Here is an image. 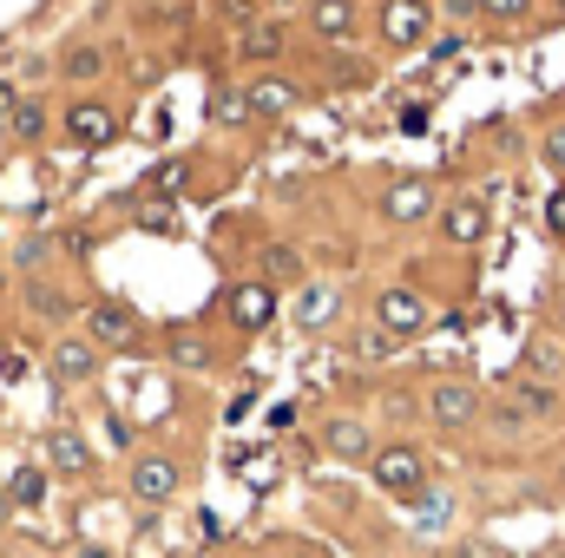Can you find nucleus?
Here are the masks:
<instances>
[{"label":"nucleus","instance_id":"f257e3e1","mask_svg":"<svg viewBox=\"0 0 565 558\" xmlns=\"http://www.w3.org/2000/svg\"><path fill=\"white\" fill-rule=\"evenodd\" d=\"M369 473H375V486H382L388 500H408V506H415V500L427 493V460L408 447V440L375 447V453H369Z\"/></svg>","mask_w":565,"mask_h":558},{"label":"nucleus","instance_id":"f03ea898","mask_svg":"<svg viewBox=\"0 0 565 558\" xmlns=\"http://www.w3.org/2000/svg\"><path fill=\"white\" fill-rule=\"evenodd\" d=\"M427 322H434V309H427L422 289H382V296H375V329H382L388 342H415Z\"/></svg>","mask_w":565,"mask_h":558},{"label":"nucleus","instance_id":"7ed1b4c3","mask_svg":"<svg viewBox=\"0 0 565 558\" xmlns=\"http://www.w3.org/2000/svg\"><path fill=\"white\" fill-rule=\"evenodd\" d=\"M126 486H132V500H139V506H171V500H178V486H184V466H178L171 453H139V460H132V473H126Z\"/></svg>","mask_w":565,"mask_h":558},{"label":"nucleus","instance_id":"20e7f679","mask_svg":"<svg viewBox=\"0 0 565 558\" xmlns=\"http://www.w3.org/2000/svg\"><path fill=\"white\" fill-rule=\"evenodd\" d=\"M434 217H440V237H447L454 250H473V244H487V230H493L487 197H454V204H440Z\"/></svg>","mask_w":565,"mask_h":558},{"label":"nucleus","instance_id":"39448f33","mask_svg":"<svg viewBox=\"0 0 565 558\" xmlns=\"http://www.w3.org/2000/svg\"><path fill=\"white\" fill-rule=\"evenodd\" d=\"M427 420L447 427V433L473 427V420H480V388H473V382H434V388H427Z\"/></svg>","mask_w":565,"mask_h":558},{"label":"nucleus","instance_id":"423d86ee","mask_svg":"<svg viewBox=\"0 0 565 558\" xmlns=\"http://www.w3.org/2000/svg\"><path fill=\"white\" fill-rule=\"evenodd\" d=\"M86 342H93V348H132V342H139V315H132L119 296H106V302L86 309Z\"/></svg>","mask_w":565,"mask_h":558},{"label":"nucleus","instance_id":"0eeeda50","mask_svg":"<svg viewBox=\"0 0 565 558\" xmlns=\"http://www.w3.org/2000/svg\"><path fill=\"white\" fill-rule=\"evenodd\" d=\"M60 126H66L73 144H113L119 139V112H113L106 99H73V106L60 112Z\"/></svg>","mask_w":565,"mask_h":558},{"label":"nucleus","instance_id":"6e6552de","mask_svg":"<svg viewBox=\"0 0 565 558\" xmlns=\"http://www.w3.org/2000/svg\"><path fill=\"white\" fill-rule=\"evenodd\" d=\"M434 33V0H382V40L388 46H422Z\"/></svg>","mask_w":565,"mask_h":558},{"label":"nucleus","instance_id":"1a4fd4ad","mask_svg":"<svg viewBox=\"0 0 565 558\" xmlns=\"http://www.w3.org/2000/svg\"><path fill=\"white\" fill-rule=\"evenodd\" d=\"M46 368H53V382H60V388H86V382L99 375V348H93L86 335H60V342H53V355H46Z\"/></svg>","mask_w":565,"mask_h":558},{"label":"nucleus","instance_id":"9d476101","mask_svg":"<svg viewBox=\"0 0 565 558\" xmlns=\"http://www.w3.org/2000/svg\"><path fill=\"white\" fill-rule=\"evenodd\" d=\"M224 309H231V322L244 329V335H257V329H270L277 322V289L257 277V282H237L231 296H224Z\"/></svg>","mask_w":565,"mask_h":558},{"label":"nucleus","instance_id":"9b49d317","mask_svg":"<svg viewBox=\"0 0 565 558\" xmlns=\"http://www.w3.org/2000/svg\"><path fill=\"white\" fill-rule=\"evenodd\" d=\"M520 368H526V382H540V388H559V382H565V348H559V335H526V342H520Z\"/></svg>","mask_w":565,"mask_h":558},{"label":"nucleus","instance_id":"f8f14e48","mask_svg":"<svg viewBox=\"0 0 565 558\" xmlns=\"http://www.w3.org/2000/svg\"><path fill=\"white\" fill-rule=\"evenodd\" d=\"M46 473H66V480L93 473V447H86L79 427H53V433H46Z\"/></svg>","mask_w":565,"mask_h":558},{"label":"nucleus","instance_id":"ddd939ff","mask_svg":"<svg viewBox=\"0 0 565 558\" xmlns=\"http://www.w3.org/2000/svg\"><path fill=\"white\" fill-rule=\"evenodd\" d=\"M244 106H250V119H289V112L302 106V93H296L289 79H270V73H264V79L244 86Z\"/></svg>","mask_w":565,"mask_h":558},{"label":"nucleus","instance_id":"4468645a","mask_svg":"<svg viewBox=\"0 0 565 558\" xmlns=\"http://www.w3.org/2000/svg\"><path fill=\"white\" fill-rule=\"evenodd\" d=\"M382 217H388V224H427V217H434V191H427L422 178H402V184H388V197H382Z\"/></svg>","mask_w":565,"mask_h":558},{"label":"nucleus","instance_id":"2eb2a0df","mask_svg":"<svg viewBox=\"0 0 565 558\" xmlns=\"http://www.w3.org/2000/svg\"><path fill=\"white\" fill-rule=\"evenodd\" d=\"M546 415H559V388H540V382H520V388L507 395V408H500L507 427H520V420H546Z\"/></svg>","mask_w":565,"mask_h":558},{"label":"nucleus","instance_id":"dca6fc26","mask_svg":"<svg viewBox=\"0 0 565 558\" xmlns=\"http://www.w3.org/2000/svg\"><path fill=\"white\" fill-rule=\"evenodd\" d=\"M322 447L335 453V460H369L375 453V440H369V427L355 415H335V420H322Z\"/></svg>","mask_w":565,"mask_h":558},{"label":"nucleus","instance_id":"f3484780","mask_svg":"<svg viewBox=\"0 0 565 558\" xmlns=\"http://www.w3.org/2000/svg\"><path fill=\"white\" fill-rule=\"evenodd\" d=\"M309 33L349 40V33H355V0H309Z\"/></svg>","mask_w":565,"mask_h":558},{"label":"nucleus","instance_id":"a211bd4d","mask_svg":"<svg viewBox=\"0 0 565 558\" xmlns=\"http://www.w3.org/2000/svg\"><path fill=\"white\" fill-rule=\"evenodd\" d=\"M20 296H26V309H33L40 322H66V315H73V296H66V289H53V282H40V277L20 282Z\"/></svg>","mask_w":565,"mask_h":558},{"label":"nucleus","instance_id":"6ab92c4d","mask_svg":"<svg viewBox=\"0 0 565 558\" xmlns=\"http://www.w3.org/2000/svg\"><path fill=\"white\" fill-rule=\"evenodd\" d=\"M7 132H13L20 144H40V139H46V99H13Z\"/></svg>","mask_w":565,"mask_h":558},{"label":"nucleus","instance_id":"aec40b11","mask_svg":"<svg viewBox=\"0 0 565 558\" xmlns=\"http://www.w3.org/2000/svg\"><path fill=\"white\" fill-rule=\"evenodd\" d=\"M302 270H309L302 250H289V244H270V250H264V282H270V289H277V282H302Z\"/></svg>","mask_w":565,"mask_h":558},{"label":"nucleus","instance_id":"412c9836","mask_svg":"<svg viewBox=\"0 0 565 558\" xmlns=\"http://www.w3.org/2000/svg\"><path fill=\"white\" fill-rule=\"evenodd\" d=\"M171 362H178V368H211L217 355H211V342H204L198 329H171Z\"/></svg>","mask_w":565,"mask_h":558},{"label":"nucleus","instance_id":"4be33fe9","mask_svg":"<svg viewBox=\"0 0 565 558\" xmlns=\"http://www.w3.org/2000/svg\"><path fill=\"white\" fill-rule=\"evenodd\" d=\"M7 500L13 506H40L46 500V466H13L7 473Z\"/></svg>","mask_w":565,"mask_h":558},{"label":"nucleus","instance_id":"5701e85b","mask_svg":"<svg viewBox=\"0 0 565 558\" xmlns=\"http://www.w3.org/2000/svg\"><path fill=\"white\" fill-rule=\"evenodd\" d=\"M282 46H289V33H282L277 20H250V33H244V53L250 60H277Z\"/></svg>","mask_w":565,"mask_h":558},{"label":"nucleus","instance_id":"b1692460","mask_svg":"<svg viewBox=\"0 0 565 558\" xmlns=\"http://www.w3.org/2000/svg\"><path fill=\"white\" fill-rule=\"evenodd\" d=\"M60 73H66L73 86H86V79H99V73H106V46H73V53L60 60Z\"/></svg>","mask_w":565,"mask_h":558},{"label":"nucleus","instance_id":"393cba45","mask_svg":"<svg viewBox=\"0 0 565 558\" xmlns=\"http://www.w3.org/2000/svg\"><path fill=\"white\" fill-rule=\"evenodd\" d=\"M302 315V329H329V315H335V289H302V302H296Z\"/></svg>","mask_w":565,"mask_h":558},{"label":"nucleus","instance_id":"a878e982","mask_svg":"<svg viewBox=\"0 0 565 558\" xmlns=\"http://www.w3.org/2000/svg\"><path fill=\"white\" fill-rule=\"evenodd\" d=\"M46 257H53V244H46V237H26V244L13 250V270H20V277H40Z\"/></svg>","mask_w":565,"mask_h":558},{"label":"nucleus","instance_id":"bb28decb","mask_svg":"<svg viewBox=\"0 0 565 558\" xmlns=\"http://www.w3.org/2000/svg\"><path fill=\"white\" fill-rule=\"evenodd\" d=\"M184 178H191V164H184V158H164V164L151 171V191H178Z\"/></svg>","mask_w":565,"mask_h":558},{"label":"nucleus","instance_id":"cd10ccee","mask_svg":"<svg viewBox=\"0 0 565 558\" xmlns=\"http://www.w3.org/2000/svg\"><path fill=\"white\" fill-rule=\"evenodd\" d=\"M211 112H217L224 126H244V119H250V106H244V93H217V106H211Z\"/></svg>","mask_w":565,"mask_h":558},{"label":"nucleus","instance_id":"c85d7f7f","mask_svg":"<svg viewBox=\"0 0 565 558\" xmlns=\"http://www.w3.org/2000/svg\"><path fill=\"white\" fill-rule=\"evenodd\" d=\"M473 7H480L487 20H526V7H533V0H473Z\"/></svg>","mask_w":565,"mask_h":558},{"label":"nucleus","instance_id":"c756f323","mask_svg":"<svg viewBox=\"0 0 565 558\" xmlns=\"http://www.w3.org/2000/svg\"><path fill=\"white\" fill-rule=\"evenodd\" d=\"M540 151H546V164H553V171H565V126H553V132L540 139Z\"/></svg>","mask_w":565,"mask_h":558},{"label":"nucleus","instance_id":"7c9ffc66","mask_svg":"<svg viewBox=\"0 0 565 558\" xmlns=\"http://www.w3.org/2000/svg\"><path fill=\"white\" fill-rule=\"evenodd\" d=\"M440 519H447V493H422V526L434 533Z\"/></svg>","mask_w":565,"mask_h":558},{"label":"nucleus","instance_id":"2f4dec72","mask_svg":"<svg viewBox=\"0 0 565 558\" xmlns=\"http://www.w3.org/2000/svg\"><path fill=\"white\" fill-rule=\"evenodd\" d=\"M546 230H553V237H565V184L546 197Z\"/></svg>","mask_w":565,"mask_h":558},{"label":"nucleus","instance_id":"473e14b6","mask_svg":"<svg viewBox=\"0 0 565 558\" xmlns=\"http://www.w3.org/2000/svg\"><path fill=\"white\" fill-rule=\"evenodd\" d=\"M402 132H427V106H408L402 112Z\"/></svg>","mask_w":565,"mask_h":558},{"label":"nucleus","instance_id":"72a5a7b5","mask_svg":"<svg viewBox=\"0 0 565 558\" xmlns=\"http://www.w3.org/2000/svg\"><path fill=\"white\" fill-rule=\"evenodd\" d=\"M13 99H20V93H13V79H0V126H7V112H13Z\"/></svg>","mask_w":565,"mask_h":558},{"label":"nucleus","instance_id":"f704fd0d","mask_svg":"<svg viewBox=\"0 0 565 558\" xmlns=\"http://www.w3.org/2000/svg\"><path fill=\"white\" fill-rule=\"evenodd\" d=\"M447 7H454V13H460V20H467V13H480V7H473V0H447Z\"/></svg>","mask_w":565,"mask_h":558},{"label":"nucleus","instance_id":"c9c22d12","mask_svg":"<svg viewBox=\"0 0 565 558\" xmlns=\"http://www.w3.org/2000/svg\"><path fill=\"white\" fill-rule=\"evenodd\" d=\"M559 13H565V0H559Z\"/></svg>","mask_w":565,"mask_h":558}]
</instances>
